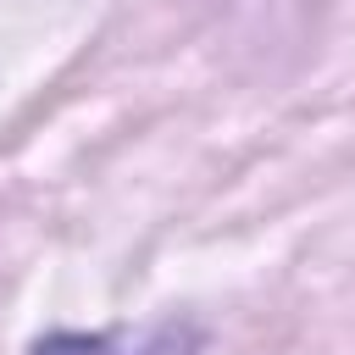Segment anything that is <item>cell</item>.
Wrapping results in <instances>:
<instances>
[{
	"label": "cell",
	"mask_w": 355,
	"mask_h": 355,
	"mask_svg": "<svg viewBox=\"0 0 355 355\" xmlns=\"http://www.w3.org/2000/svg\"><path fill=\"white\" fill-rule=\"evenodd\" d=\"M33 355H194L189 327H116V333H55L33 344Z\"/></svg>",
	"instance_id": "6da1fadb"
}]
</instances>
